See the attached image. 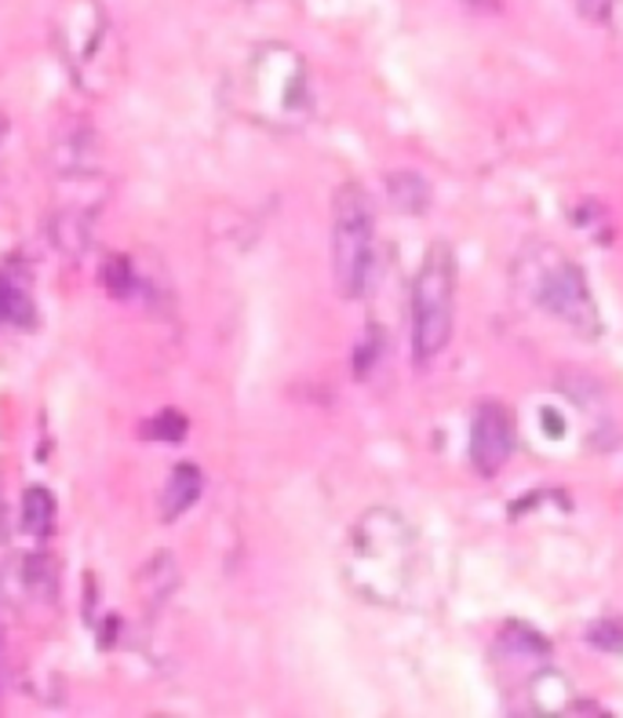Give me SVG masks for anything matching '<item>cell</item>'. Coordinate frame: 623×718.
Returning <instances> with one entry per match:
<instances>
[{
  "mask_svg": "<svg viewBox=\"0 0 623 718\" xmlns=\"http://www.w3.org/2000/svg\"><path fill=\"white\" fill-rule=\"evenodd\" d=\"M416 550L419 547L409 522L398 511L376 507L357 522L351 558H346V577L373 602H401L419 569Z\"/></svg>",
  "mask_w": 623,
  "mask_h": 718,
  "instance_id": "cell-1",
  "label": "cell"
},
{
  "mask_svg": "<svg viewBox=\"0 0 623 718\" xmlns=\"http://www.w3.org/2000/svg\"><path fill=\"white\" fill-rule=\"evenodd\" d=\"M456 310V256L445 242H434L412 281V354L423 365L445 351Z\"/></svg>",
  "mask_w": 623,
  "mask_h": 718,
  "instance_id": "cell-2",
  "label": "cell"
},
{
  "mask_svg": "<svg viewBox=\"0 0 623 718\" xmlns=\"http://www.w3.org/2000/svg\"><path fill=\"white\" fill-rule=\"evenodd\" d=\"M373 234L376 215L373 201L362 186L346 183L332 201V278L346 299H357L368 289L373 274Z\"/></svg>",
  "mask_w": 623,
  "mask_h": 718,
  "instance_id": "cell-3",
  "label": "cell"
},
{
  "mask_svg": "<svg viewBox=\"0 0 623 718\" xmlns=\"http://www.w3.org/2000/svg\"><path fill=\"white\" fill-rule=\"evenodd\" d=\"M278 92V125H299L310 110V92H307V66L303 58L289 47L270 44L256 55L251 66V99L259 106L267 95Z\"/></svg>",
  "mask_w": 623,
  "mask_h": 718,
  "instance_id": "cell-4",
  "label": "cell"
},
{
  "mask_svg": "<svg viewBox=\"0 0 623 718\" xmlns=\"http://www.w3.org/2000/svg\"><path fill=\"white\" fill-rule=\"evenodd\" d=\"M540 303L555 314L558 321H566L572 332L594 340L602 336V318H598L594 296L587 289L583 274L572 267V262H561L544 278L540 285Z\"/></svg>",
  "mask_w": 623,
  "mask_h": 718,
  "instance_id": "cell-5",
  "label": "cell"
},
{
  "mask_svg": "<svg viewBox=\"0 0 623 718\" xmlns=\"http://www.w3.org/2000/svg\"><path fill=\"white\" fill-rule=\"evenodd\" d=\"M514 452V416L507 405L485 401L477 405L474 427H471V460L485 478H496L503 463Z\"/></svg>",
  "mask_w": 623,
  "mask_h": 718,
  "instance_id": "cell-6",
  "label": "cell"
},
{
  "mask_svg": "<svg viewBox=\"0 0 623 718\" xmlns=\"http://www.w3.org/2000/svg\"><path fill=\"white\" fill-rule=\"evenodd\" d=\"M201 489H205V478L194 463H179L172 474H168V485H164V496H161V518L172 522L179 514H186L190 507L197 504Z\"/></svg>",
  "mask_w": 623,
  "mask_h": 718,
  "instance_id": "cell-7",
  "label": "cell"
},
{
  "mask_svg": "<svg viewBox=\"0 0 623 718\" xmlns=\"http://www.w3.org/2000/svg\"><path fill=\"white\" fill-rule=\"evenodd\" d=\"M52 522H55V496L41 485L26 489V493H22V529L44 540V536L52 533Z\"/></svg>",
  "mask_w": 623,
  "mask_h": 718,
  "instance_id": "cell-8",
  "label": "cell"
},
{
  "mask_svg": "<svg viewBox=\"0 0 623 718\" xmlns=\"http://www.w3.org/2000/svg\"><path fill=\"white\" fill-rule=\"evenodd\" d=\"M11 321V325H26L33 321V307H30V296L19 292L15 285L0 278V325Z\"/></svg>",
  "mask_w": 623,
  "mask_h": 718,
  "instance_id": "cell-9",
  "label": "cell"
},
{
  "mask_svg": "<svg viewBox=\"0 0 623 718\" xmlns=\"http://www.w3.org/2000/svg\"><path fill=\"white\" fill-rule=\"evenodd\" d=\"M147 435L158 438V441H183L186 438V416L183 412H161L158 420H150Z\"/></svg>",
  "mask_w": 623,
  "mask_h": 718,
  "instance_id": "cell-10",
  "label": "cell"
},
{
  "mask_svg": "<svg viewBox=\"0 0 623 718\" xmlns=\"http://www.w3.org/2000/svg\"><path fill=\"white\" fill-rule=\"evenodd\" d=\"M106 289L114 296H128L131 292V274H128V262L125 259H110L106 262Z\"/></svg>",
  "mask_w": 623,
  "mask_h": 718,
  "instance_id": "cell-11",
  "label": "cell"
},
{
  "mask_svg": "<svg viewBox=\"0 0 623 718\" xmlns=\"http://www.w3.org/2000/svg\"><path fill=\"white\" fill-rule=\"evenodd\" d=\"M613 4H616V0H577L580 15L587 22H605L609 15H613Z\"/></svg>",
  "mask_w": 623,
  "mask_h": 718,
  "instance_id": "cell-12",
  "label": "cell"
}]
</instances>
